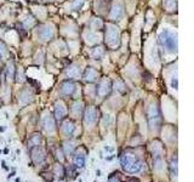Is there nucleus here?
<instances>
[{"label":"nucleus","mask_w":194,"mask_h":182,"mask_svg":"<svg viewBox=\"0 0 194 182\" xmlns=\"http://www.w3.org/2000/svg\"><path fill=\"white\" fill-rule=\"evenodd\" d=\"M120 163L124 170H126L130 174H136L138 172L141 168H142V163H141L136 155H133L131 153H125L120 157Z\"/></svg>","instance_id":"nucleus-1"},{"label":"nucleus","mask_w":194,"mask_h":182,"mask_svg":"<svg viewBox=\"0 0 194 182\" xmlns=\"http://www.w3.org/2000/svg\"><path fill=\"white\" fill-rule=\"evenodd\" d=\"M147 115H148L147 119H148L149 129L152 131L157 130V129L159 127V124H160V113H159V109H158L157 104H150L149 106Z\"/></svg>","instance_id":"nucleus-2"},{"label":"nucleus","mask_w":194,"mask_h":182,"mask_svg":"<svg viewBox=\"0 0 194 182\" xmlns=\"http://www.w3.org/2000/svg\"><path fill=\"white\" fill-rule=\"evenodd\" d=\"M159 40H160V44L165 46L170 52H175L176 49H177V39H176V35L172 33L164 31L160 34Z\"/></svg>","instance_id":"nucleus-3"},{"label":"nucleus","mask_w":194,"mask_h":182,"mask_svg":"<svg viewBox=\"0 0 194 182\" xmlns=\"http://www.w3.org/2000/svg\"><path fill=\"white\" fill-rule=\"evenodd\" d=\"M106 42L109 46L112 48H115L116 45L119 44V32L118 29L113 26H108V29H107V35H106Z\"/></svg>","instance_id":"nucleus-4"},{"label":"nucleus","mask_w":194,"mask_h":182,"mask_svg":"<svg viewBox=\"0 0 194 182\" xmlns=\"http://www.w3.org/2000/svg\"><path fill=\"white\" fill-rule=\"evenodd\" d=\"M98 118V110L95 107H89L85 110V123L87 125H93Z\"/></svg>","instance_id":"nucleus-5"},{"label":"nucleus","mask_w":194,"mask_h":182,"mask_svg":"<svg viewBox=\"0 0 194 182\" xmlns=\"http://www.w3.org/2000/svg\"><path fill=\"white\" fill-rule=\"evenodd\" d=\"M45 158H46L45 152H44L42 148H40L39 146H35V147L32 148V159H33V162H34L35 164H42V163H44Z\"/></svg>","instance_id":"nucleus-6"},{"label":"nucleus","mask_w":194,"mask_h":182,"mask_svg":"<svg viewBox=\"0 0 194 182\" xmlns=\"http://www.w3.org/2000/svg\"><path fill=\"white\" fill-rule=\"evenodd\" d=\"M110 89H112V86H110L109 80H107V79L102 80L101 83H99L98 87H97V93H98V96H101V97L107 96L108 93L110 92Z\"/></svg>","instance_id":"nucleus-7"},{"label":"nucleus","mask_w":194,"mask_h":182,"mask_svg":"<svg viewBox=\"0 0 194 182\" xmlns=\"http://www.w3.org/2000/svg\"><path fill=\"white\" fill-rule=\"evenodd\" d=\"M42 125L48 132H54L55 131V120L50 114L45 115L42 119Z\"/></svg>","instance_id":"nucleus-8"},{"label":"nucleus","mask_w":194,"mask_h":182,"mask_svg":"<svg viewBox=\"0 0 194 182\" xmlns=\"http://www.w3.org/2000/svg\"><path fill=\"white\" fill-rule=\"evenodd\" d=\"M67 113V109L66 107H64V104L60 101V102H57L56 103V107H55V115H56V119L58 120H61L64 118V115H66Z\"/></svg>","instance_id":"nucleus-9"},{"label":"nucleus","mask_w":194,"mask_h":182,"mask_svg":"<svg viewBox=\"0 0 194 182\" xmlns=\"http://www.w3.org/2000/svg\"><path fill=\"white\" fill-rule=\"evenodd\" d=\"M74 91V84L73 83H70V81H66V83H63L62 86H61V95L63 96H69V95H72Z\"/></svg>","instance_id":"nucleus-10"},{"label":"nucleus","mask_w":194,"mask_h":182,"mask_svg":"<svg viewBox=\"0 0 194 182\" xmlns=\"http://www.w3.org/2000/svg\"><path fill=\"white\" fill-rule=\"evenodd\" d=\"M74 129H75V126L72 121H69V120L64 121L62 125V132H63V135H66V136H70V135L73 134Z\"/></svg>","instance_id":"nucleus-11"},{"label":"nucleus","mask_w":194,"mask_h":182,"mask_svg":"<svg viewBox=\"0 0 194 182\" xmlns=\"http://www.w3.org/2000/svg\"><path fill=\"white\" fill-rule=\"evenodd\" d=\"M40 142H42V135L34 134V135H32L31 138H29V141H28V147L32 149L33 147H35V146H39Z\"/></svg>","instance_id":"nucleus-12"},{"label":"nucleus","mask_w":194,"mask_h":182,"mask_svg":"<svg viewBox=\"0 0 194 182\" xmlns=\"http://www.w3.org/2000/svg\"><path fill=\"white\" fill-rule=\"evenodd\" d=\"M73 165L75 168H84L85 166V155L84 154H76L74 158H73Z\"/></svg>","instance_id":"nucleus-13"},{"label":"nucleus","mask_w":194,"mask_h":182,"mask_svg":"<svg viewBox=\"0 0 194 182\" xmlns=\"http://www.w3.org/2000/svg\"><path fill=\"white\" fill-rule=\"evenodd\" d=\"M123 14H124V10H123L121 7V5H115V6L113 7V10H112V14H110V17L112 18H116V20H119L120 17L123 16Z\"/></svg>","instance_id":"nucleus-14"},{"label":"nucleus","mask_w":194,"mask_h":182,"mask_svg":"<svg viewBox=\"0 0 194 182\" xmlns=\"http://www.w3.org/2000/svg\"><path fill=\"white\" fill-rule=\"evenodd\" d=\"M81 112H83V103L81 102H75L72 107V113L75 117L81 115Z\"/></svg>","instance_id":"nucleus-15"},{"label":"nucleus","mask_w":194,"mask_h":182,"mask_svg":"<svg viewBox=\"0 0 194 182\" xmlns=\"http://www.w3.org/2000/svg\"><path fill=\"white\" fill-rule=\"evenodd\" d=\"M97 78V72L95 69H92V68H89L86 70V74H85V79L87 81H93Z\"/></svg>","instance_id":"nucleus-16"},{"label":"nucleus","mask_w":194,"mask_h":182,"mask_svg":"<svg viewBox=\"0 0 194 182\" xmlns=\"http://www.w3.org/2000/svg\"><path fill=\"white\" fill-rule=\"evenodd\" d=\"M63 149H64V153H66V154H72L74 152V149H75V146H74L73 142H66V143H64Z\"/></svg>","instance_id":"nucleus-17"},{"label":"nucleus","mask_w":194,"mask_h":182,"mask_svg":"<svg viewBox=\"0 0 194 182\" xmlns=\"http://www.w3.org/2000/svg\"><path fill=\"white\" fill-rule=\"evenodd\" d=\"M67 174V176L69 177H75L76 171H75V166L74 165H68L66 169H64V175Z\"/></svg>","instance_id":"nucleus-18"},{"label":"nucleus","mask_w":194,"mask_h":182,"mask_svg":"<svg viewBox=\"0 0 194 182\" xmlns=\"http://www.w3.org/2000/svg\"><path fill=\"white\" fill-rule=\"evenodd\" d=\"M40 37H42L44 40H48L49 38L52 37V29H50V28H44V31L40 32Z\"/></svg>","instance_id":"nucleus-19"},{"label":"nucleus","mask_w":194,"mask_h":182,"mask_svg":"<svg viewBox=\"0 0 194 182\" xmlns=\"http://www.w3.org/2000/svg\"><path fill=\"white\" fill-rule=\"evenodd\" d=\"M171 172H172V175L175 176H177V158H172V160H171Z\"/></svg>","instance_id":"nucleus-20"},{"label":"nucleus","mask_w":194,"mask_h":182,"mask_svg":"<svg viewBox=\"0 0 194 182\" xmlns=\"http://www.w3.org/2000/svg\"><path fill=\"white\" fill-rule=\"evenodd\" d=\"M164 5L169 11H172L176 7V0H165L164 1Z\"/></svg>","instance_id":"nucleus-21"},{"label":"nucleus","mask_w":194,"mask_h":182,"mask_svg":"<svg viewBox=\"0 0 194 182\" xmlns=\"http://www.w3.org/2000/svg\"><path fill=\"white\" fill-rule=\"evenodd\" d=\"M54 171L55 174H58V176H63L64 175V168L62 164H56L55 168H54Z\"/></svg>","instance_id":"nucleus-22"},{"label":"nucleus","mask_w":194,"mask_h":182,"mask_svg":"<svg viewBox=\"0 0 194 182\" xmlns=\"http://www.w3.org/2000/svg\"><path fill=\"white\" fill-rule=\"evenodd\" d=\"M68 75L70 78H78L79 77V69L78 68H72L68 70Z\"/></svg>","instance_id":"nucleus-23"},{"label":"nucleus","mask_w":194,"mask_h":182,"mask_svg":"<svg viewBox=\"0 0 194 182\" xmlns=\"http://www.w3.org/2000/svg\"><path fill=\"white\" fill-rule=\"evenodd\" d=\"M161 168H163V160H161L160 155H158L155 158V169L157 170H161Z\"/></svg>","instance_id":"nucleus-24"},{"label":"nucleus","mask_w":194,"mask_h":182,"mask_svg":"<svg viewBox=\"0 0 194 182\" xmlns=\"http://www.w3.org/2000/svg\"><path fill=\"white\" fill-rule=\"evenodd\" d=\"M42 177L45 179L46 181H49V182H51L52 180H54V176H51V174H48V172H43L42 174Z\"/></svg>","instance_id":"nucleus-25"},{"label":"nucleus","mask_w":194,"mask_h":182,"mask_svg":"<svg viewBox=\"0 0 194 182\" xmlns=\"http://www.w3.org/2000/svg\"><path fill=\"white\" fill-rule=\"evenodd\" d=\"M57 158H58V159H60L61 162L64 159V157L62 155V151H61V149H58V151H57Z\"/></svg>","instance_id":"nucleus-26"},{"label":"nucleus","mask_w":194,"mask_h":182,"mask_svg":"<svg viewBox=\"0 0 194 182\" xmlns=\"http://www.w3.org/2000/svg\"><path fill=\"white\" fill-rule=\"evenodd\" d=\"M108 182H119V180L116 179V177H114V176H109Z\"/></svg>","instance_id":"nucleus-27"},{"label":"nucleus","mask_w":194,"mask_h":182,"mask_svg":"<svg viewBox=\"0 0 194 182\" xmlns=\"http://www.w3.org/2000/svg\"><path fill=\"white\" fill-rule=\"evenodd\" d=\"M127 182H140V181H138V180H136V179H130Z\"/></svg>","instance_id":"nucleus-28"},{"label":"nucleus","mask_w":194,"mask_h":182,"mask_svg":"<svg viewBox=\"0 0 194 182\" xmlns=\"http://www.w3.org/2000/svg\"><path fill=\"white\" fill-rule=\"evenodd\" d=\"M14 175H15V172H11V174H10V175H9V176H7V177H9V179H10V177H12V176H14Z\"/></svg>","instance_id":"nucleus-29"},{"label":"nucleus","mask_w":194,"mask_h":182,"mask_svg":"<svg viewBox=\"0 0 194 182\" xmlns=\"http://www.w3.org/2000/svg\"><path fill=\"white\" fill-rule=\"evenodd\" d=\"M99 174H101V171H99V170H97V171H96V175L99 176Z\"/></svg>","instance_id":"nucleus-30"},{"label":"nucleus","mask_w":194,"mask_h":182,"mask_svg":"<svg viewBox=\"0 0 194 182\" xmlns=\"http://www.w3.org/2000/svg\"><path fill=\"white\" fill-rule=\"evenodd\" d=\"M16 182H21V180L20 179H16Z\"/></svg>","instance_id":"nucleus-31"}]
</instances>
